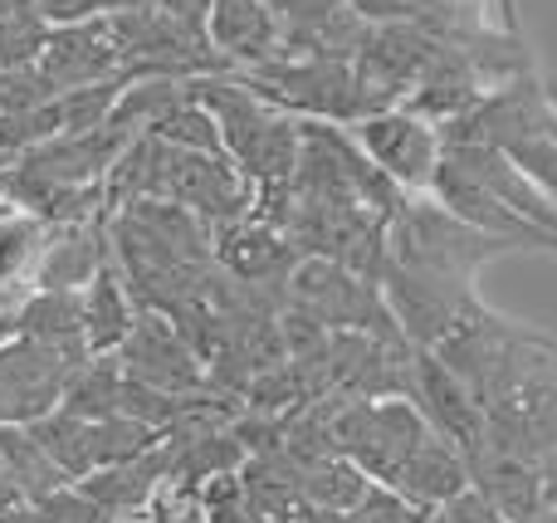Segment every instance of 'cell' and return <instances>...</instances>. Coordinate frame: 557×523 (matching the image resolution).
Returning <instances> with one entry per match:
<instances>
[{
  "instance_id": "1",
  "label": "cell",
  "mask_w": 557,
  "mask_h": 523,
  "mask_svg": "<svg viewBox=\"0 0 557 523\" xmlns=\"http://www.w3.org/2000/svg\"><path fill=\"white\" fill-rule=\"evenodd\" d=\"M245 84L260 88L274 108L304 113L313 123H362L367 113L386 108L372 88L357 78L352 59H313V54H284L270 64L250 69Z\"/></svg>"
},
{
  "instance_id": "2",
  "label": "cell",
  "mask_w": 557,
  "mask_h": 523,
  "mask_svg": "<svg viewBox=\"0 0 557 523\" xmlns=\"http://www.w3.org/2000/svg\"><path fill=\"white\" fill-rule=\"evenodd\" d=\"M499 250H509V245L470 225L465 215H455L445 201H406L386 225V260L455 274V279H474L480 264Z\"/></svg>"
},
{
  "instance_id": "3",
  "label": "cell",
  "mask_w": 557,
  "mask_h": 523,
  "mask_svg": "<svg viewBox=\"0 0 557 523\" xmlns=\"http://www.w3.org/2000/svg\"><path fill=\"white\" fill-rule=\"evenodd\" d=\"M376 284H382L396 323L406 328V338H411L416 348H441V343H450L465 323H474L484 313L480 294H474V279H455V274H435V270H416V264L382 260Z\"/></svg>"
},
{
  "instance_id": "4",
  "label": "cell",
  "mask_w": 557,
  "mask_h": 523,
  "mask_svg": "<svg viewBox=\"0 0 557 523\" xmlns=\"http://www.w3.org/2000/svg\"><path fill=\"white\" fill-rule=\"evenodd\" d=\"M84 362L88 358H69L25 333L0 343V426H35L39 416L64 407L69 382Z\"/></svg>"
},
{
  "instance_id": "5",
  "label": "cell",
  "mask_w": 557,
  "mask_h": 523,
  "mask_svg": "<svg viewBox=\"0 0 557 523\" xmlns=\"http://www.w3.org/2000/svg\"><path fill=\"white\" fill-rule=\"evenodd\" d=\"M357 147L392 176L401 191H425L441 172V157H445V133L441 123H431L425 113L406 103H392V108H376L357 123Z\"/></svg>"
},
{
  "instance_id": "6",
  "label": "cell",
  "mask_w": 557,
  "mask_h": 523,
  "mask_svg": "<svg viewBox=\"0 0 557 523\" xmlns=\"http://www.w3.org/2000/svg\"><path fill=\"white\" fill-rule=\"evenodd\" d=\"M113 358L127 377L147 382V387L176 391V397H201L206 391L201 352H196V343L176 328L172 313H162V309L137 313V328L127 333V343L113 352Z\"/></svg>"
},
{
  "instance_id": "7",
  "label": "cell",
  "mask_w": 557,
  "mask_h": 523,
  "mask_svg": "<svg viewBox=\"0 0 557 523\" xmlns=\"http://www.w3.org/2000/svg\"><path fill=\"white\" fill-rule=\"evenodd\" d=\"M411 401L421 407V416L431 421V431H441L465 456H470L474 446H484V436H490V411L480 407V397H474V391L445 368L441 352H431V348H416Z\"/></svg>"
},
{
  "instance_id": "8",
  "label": "cell",
  "mask_w": 557,
  "mask_h": 523,
  "mask_svg": "<svg viewBox=\"0 0 557 523\" xmlns=\"http://www.w3.org/2000/svg\"><path fill=\"white\" fill-rule=\"evenodd\" d=\"M470 485L490 499L509 523H529L533 514L548 509V485H543V465L523 450L504 446V440L484 436V446H474L470 456Z\"/></svg>"
},
{
  "instance_id": "9",
  "label": "cell",
  "mask_w": 557,
  "mask_h": 523,
  "mask_svg": "<svg viewBox=\"0 0 557 523\" xmlns=\"http://www.w3.org/2000/svg\"><path fill=\"white\" fill-rule=\"evenodd\" d=\"M35 69L45 74V84L54 88V94L117 78V69H123V49H117L108 15L84 20V25H54Z\"/></svg>"
},
{
  "instance_id": "10",
  "label": "cell",
  "mask_w": 557,
  "mask_h": 523,
  "mask_svg": "<svg viewBox=\"0 0 557 523\" xmlns=\"http://www.w3.org/2000/svg\"><path fill=\"white\" fill-rule=\"evenodd\" d=\"M215 260L245 289H260V284H288L298 264V245L288 240L278 225L260 221V215H245L235 225L215 231Z\"/></svg>"
},
{
  "instance_id": "11",
  "label": "cell",
  "mask_w": 557,
  "mask_h": 523,
  "mask_svg": "<svg viewBox=\"0 0 557 523\" xmlns=\"http://www.w3.org/2000/svg\"><path fill=\"white\" fill-rule=\"evenodd\" d=\"M206 39L221 54V64L260 69L270 59H284V25L270 10V0H211L206 15Z\"/></svg>"
},
{
  "instance_id": "12",
  "label": "cell",
  "mask_w": 557,
  "mask_h": 523,
  "mask_svg": "<svg viewBox=\"0 0 557 523\" xmlns=\"http://www.w3.org/2000/svg\"><path fill=\"white\" fill-rule=\"evenodd\" d=\"M108 264H113V254H108L103 225H94V221L54 225L45 254H39L35 289H88Z\"/></svg>"
},
{
  "instance_id": "13",
  "label": "cell",
  "mask_w": 557,
  "mask_h": 523,
  "mask_svg": "<svg viewBox=\"0 0 557 523\" xmlns=\"http://www.w3.org/2000/svg\"><path fill=\"white\" fill-rule=\"evenodd\" d=\"M137 313H143V303H137L127 274L117 270V264H108V270L84 289V338H88V352H94V358H113V352L127 343V333L137 328Z\"/></svg>"
},
{
  "instance_id": "14",
  "label": "cell",
  "mask_w": 557,
  "mask_h": 523,
  "mask_svg": "<svg viewBox=\"0 0 557 523\" xmlns=\"http://www.w3.org/2000/svg\"><path fill=\"white\" fill-rule=\"evenodd\" d=\"M392 485L401 489V495H411L421 509H441L445 499H455L460 489H470V460H465V450L450 446L441 431H431Z\"/></svg>"
},
{
  "instance_id": "15",
  "label": "cell",
  "mask_w": 557,
  "mask_h": 523,
  "mask_svg": "<svg viewBox=\"0 0 557 523\" xmlns=\"http://www.w3.org/2000/svg\"><path fill=\"white\" fill-rule=\"evenodd\" d=\"M15 323L25 338H39L69 358H94L84 338V289H35L15 309Z\"/></svg>"
},
{
  "instance_id": "16",
  "label": "cell",
  "mask_w": 557,
  "mask_h": 523,
  "mask_svg": "<svg viewBox=\"0 0 557 523\" xmlns=\"http://www.w3.org/2000/svg\"><path fill=\"white\" fill-rule=\"evenodd\" d=\"M367 485H372V475H367L357 460L337 456V450L313 456V460H304V465H298V505H308V509L347 514V509L367 495Z\"/></svg>"
},
{
  "instance_id": "17",
  "label": "cell",
  "mask_w": 557,
  "mask_h": 523,
  "mask_svg": "<svg viewBox=\"0 0 557 523\" xmlns=\"http://www.w3.org/2000/svg\"><path fill=\"white\" fill-rule=\"evenodd\" d=\"M49 20L39 10H15V15H0V74H15V69H35L39 54L49 45Z\"/></svg>"
},
{
  "instance_id": "18",
  "label": "cell",
  "mask_w": 557,
  "mask_h": 523,
  "mask_svg": "<svg viewBox=\"0 0 557 523\" xmlns=\"http://www.w3.org/2000/svg\"><path fill=\"white\" fill-rule=\"evenodd\" d=\"M343 523H431V509H421L411 495H401L396 485L372 480L367 495L343 514Z\"/></svg>"
},
{
  "instance_id": "19",
  "label": "cell",
  "mask_w": 557,
  "mask_h": 523,
  "mask_svg": "<svg viewBox=\"0 0 557 523\" xmlns=\"http://www.w3.org/2000/svg\"><path fill=\"white\" fill-rule=\"evenodd\" d=\"M504 152L557 201V137H529V142H513V147H504Z\"/></svg>"
},
{
  "instance_id": "20",
  "label": "cell",
  "mask_w": 557,
  "mask_h": 523,
  "mask_svg": "<svg viewBox=\"0 0 557 523\" xmlns=\"http://www.w3.org/2000/svg\"><path fill=\"white\" fill-rule=\"evenodd\" d=\"M431 523H509L499 514V509L490 505V499L480 495V489H460L455 499H445L441 509H431Z\"/></svg>"
},
{
  "instance_id": "21",
  "label": "cell",
  "mask_w": 557,
  "mask_h": 523,
  "mask_svg": "<svg viewBox=\"0 0 557 523\" xmlns=\"http://www.w3.org/2000/svg\"><path fill=\"white\" fill-rule=\"evenodd\" d=\"M133 5V0H35V10L49 25H84V20L113 15V10Z\"/></svg>"
},
{
  "instance_id": "22",
  "label": "cell",
  "mask_w": 557,
  "mask_h": 523,
  "mask_svg": "<svg viewBox=\"0 0 557 523\" xmlns=\"http://www.w3.org/2000/svg\"><path fill=\"white\" fill-rule=\"evenodd\" d=\"M113 523H186V519H182V509L166 505V485H162L147 509H137V514H123V519H113Z\"/></svg>"
},
{
  "instance_id": "23",
  "label": "cell",
  "mask_w": 557,
  "mask_h": 523,
  "mask_svg": "<svg viewBox=\"0 0 557 523\" xmlns=\"http://www.w3.org/2000/svg\"><path fill=\"white\" fill-rule=\"evenodd\" d=\"M539 465H543V485H548V505H557V446L539 460Z\"/></svg>"
},
{
  "instance_id": "24",
  "label": "cell",
  "mask_w": 557,
  "mask_h": 523,
  "mask_svg": "<svg viewBox=\"0 0 557 523\" xmlns=\"http://www.w3.org/2000/svg\"><path fill=\"white\" fill-rule=\"evenodd\" d=\"M529 523H557V505H548V509H543V514H533Z\"/></svg>"
}]
</instances>
